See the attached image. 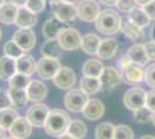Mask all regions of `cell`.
<instances>
[{
    "label": "cell",
    "instance_id": "obj_1",
    "mask_svg": "<svg viewBox=\"0 0 155 139\" xmlns=\"http://www.w3.org/2000/svg\"><path fill=\"white\" fill-rule=\"evenodd\" d=\"M70 115L63 109H52L48 115L44 124V130L49 136L59 137L67 131L70 125Z\"/></svg>",
    "mask_w": 155,
    "mask_h": 139
},
{
    "label": "cell",
    "instance_id": "obj_2",
    "mask_svg": "<svg viewBox=\"0 0 155 139\" xmlns=\"http://www.w3.org/2000/svg\"><path fill=\"white\" fill-rule=\"evenodd\" d=\"M95 26L100 33L104 35H114L120 30L122 18L114 9H104L98 14Z\"/></svg>",
    "mask_w": 155,
    "mask_h": 139
},
{
    "label": "cell",
    "instance_id": "obj_3",
    "mask_svg": "<svg viewBox=\"0 0 155 139\" xmlns=\"http://www.w3.org/2000/svg\"><path fill=\"white\" fill-rule=\"evenodd\" d=\"M117 65L119 67V70L122 71V78L126 84L136 85V84H139L143 80V77H145L143 66L131 61L127 58V56H125L118 60Z\"/></svg>",
    "mask_w": 155,
    "mask_h": 139
},
{
    "label": "cell",
    "instance_id": "obj_4",
    "mask_svg": "<svg viewBox=\"0 0 155 139\" xmlns=\"http://www.w3.org/2000/svg\"><path fill=\"white\" fill-rule=\"evenodd\" d=\"M88 100V95L81 88H71L64 96V104L72 113H82Z\"/></svg>",
    "mask_w": 155,
    "mask_h": 139
},
{
    "label": "cell",
    "instance_id": "obj_5",
    "mask_svg": "<svg viewBox=\"0 0 155 139\" xmlns=\"http://www.w3.org/2000/svg\"><path fill=\"white\" fill-rule=\"evenodd\" d=\"M81 35L74 28H64L57 36L60 46L66 51H75L81 45Z\"/></svg>",
    "mask_w": 155,
    "mask_h": 139
},
{
    "label": "cell",
    "instance_id": "obj_6",
    "mask_svg": "<svg viewBox=\"0 0 155 139\" xmlns=\"http://www.w3.org/2000/svg\"><path fill=\"white\" fill-rule=\"evenodd\" d=\"M100 12V4L96 0H80L78 2V18L84 22H95Z\"/></svg>",
    "mask_w": 155,
    "mask_h": 139
},
{
    "label": "cell",
    "instance_id": "obj_7",
    "mask_svg": "<svg viewBox=\"0 0 155 139\" xmlns=\"http://www.w3.org/2000/svg\"><path fill=\"white\" fill-rule=\"evenodd\" d=\"M50 5H51V11L54 18H57L63 23H70L78 18L77 7L72 4H67V2L58 0Z\"/></svg>",
    "mask_w": 155,
    "mask_h": 139
},
{
    "label": "cell",
    "instance_id": "obj_8",
    "mask_svg": "<svg viewBox=\"0 0 155 139\" xmlns=\"http://www.w3.org/2000/svg\"><path fill=\"white\" fill-rule=\"evenodd\" d=\"M124 106L131 111H136L146 104V92L141 87H134L126 91L123 96Z\"/></svg>",
    "mask_w": 155,
    "mask_h": 139
},
{
    "label": "cell",
    "instance_id": "obj_9",
    "mask_svg": "<svg viewBox=\"0 0 155 139\" xmlns=\"http://www.w3.org/2000/svg\"><path fill=\"white\" fill-rule=\"evenodd\" d=\"M60 63L56 58H50V57H42L37 61L36 66V72L39 75L41 79L51 80L54 78V75L60 68Z\"/></svg>",
    "mask_w": 155,
    "mask_h": 139
},
{
    "label": "cell",
    "instance_id": "obj_10",
    "mask_svg": "<svg viewBox=\"0 0 155 139\" xmlns=\"http://www.w3.org/2000/svg\"><path fill=\"white\" fill-rule=\"evenodd\" d=\"M50 113V108L43 103H36L31 106L27 111L26 117L29 123L35 127H42L45 124L48 115Z\"/></svg>",
    "mask_w": 155,
    "mask_h": 139
},
{
    "label": "cell",
    "instance_id": "obj_11",
    "mask_svg": "<svg viewBox=\"0 0 155 139\" xmlns=\"http://www.w3.org/2000/svg\"><path fill=\"white\" fill-rule=\"evenodd\" d=\"M53 85L59 89H71L77 82L75 72L68 66H63L53 78Z\"/></svg>",
    "mask_w": 155,
    "mask_h": 139
},
{
    "label": "cell",
    "instance_id": "obj_12",
    "mask_svg": "<svg viewBox=\"0 0 155 139\" xmlns=\"http://www.w3.org/2000/svg\"><path fill=\"white\" fill-rule=\"evenodd\" d=\"M14 42L25 51H30L36 45V35L30 28H20L13 35Z\"/></svg>",
    "mask_w": 155,
    "mask_h": 139
},
{
    "label": "cell",
    "instance_id": "obj_13",
    "mask_svg": "<svg viewBox=\"0 0 155 139\" xmlns=\"http://www.w3.org/2000/svg\"><path fill=\"white\" fill-rule=\"evenodd\" d=\"M100 81L103 91H109L118 86L122 81V74L114 66H105L100 75Z\"/></svg>",
    "mask_w": 155,
    "mask_h": 139
},
{
    "label": "cell",
    "instance_id": "obj_14",
    "mask_svg": "<svg viewBox=\"0 0 155 139\" xmlns=\"http://www.w3.org/2000/svg\"><path fill=\"white\" fill-rule=\"evenodd\" d=\"M105 113V107L103 102L97 99H91L88 100V102L86 103L82 115L89 121H97L100 119Z\"/></svg>",
    "mask_w": 155,
    "mask_h": 139
},
{
    "label": "cell",
    "instance_id": "obj_15",
    "mask_svg": "<svg viewBox=\"0 0 155 139\" xmlns=\"http://www.w3.org/2000/svg\"><path fill=\"white\" fill-rule=\"evenodd\" d=\"M27 95L28 99L31 102L38 103L42 100H44L48 95V87L41 80H31L29 86L27 87Z\"/></svg>",
    "mask_w": 155,
    "mask_h": 139
},
{
    "label": "cell",
    "instance_id": "obj_16",
    "mask_svg": "<svg viewBox=\"0 0 155 139\" xmlns=\"http://www.w3.org/2000/svg\"><path fill=\"white\" fill-rule=\"evenodd\" d=\"M32 132V125L29 123L27 117H19L9 127V133L12 137L18 139L28 138Z\"/></svg>",
    "mask_w": 155,
    "mask_h": 139
},
{
    "label": "cell",
    "instance_id": "obj_17",
    "mask_svg": "<svg viewBox=\"0 0 155 139\" xmlns=\"http://www.w3.org/2000/svg\"><path fill=\"white\" fill-rule=\"evenodd\" d=\"M117 50H118V42L115 38H104L100 43L96 55L100 59H111L115 57Z\"/></svg>",
    "mask_w": 155,
    "mask_h": 139
},
{
    "label": "cell",
    "instance_id": "obj_18",
    "mask_svg": "<svg viewBox=\"0 0 155 139\" xmlns=\"http://www.w3.org/2000/svg\"><path fill=\"white\" fill-rule=\"evenodd\" d=\"M64 23L61 21H59L57 18H50L43 23L42 27V34L46 40H51V38H57L58 34L64 29Z\"/></svg>",
    "mask_w": 155,
    "mask_h": 139
},
{
    "label": "cell",
    "instance_id": "obj_19",
    "mask_svg": "<svg viewBox=\"0 0 155 139\" xmlns=\"http://www.w3.org/2000/svg\"><path fill=\"white\" fill-rule=\"evenodd\" d=\"M37 23V15L26 7H19L15 25L20 28H31Z\"/></svg>",
    "mask_w": 155,
    "mask_h": 139
},
{
    "label": "cell",
    "instance_id": "obj_20",
    "mask_svg": "<svg viewBox=\"0 0 155 139\" xmlns=\"http://www.w3.org/2000/svg\"><path fill=\"white\" fill-rule=\"evenodd\" d=\"M16 72V59L6 55L0 57V79L2 81H8Z\"/></svg>",
    "mask_w": 155,
    "mask_h": 139
},
{
    "label": "cell",
    "instance_id": "obj_21",
    "mask_svg": "<svg viewBox=\"0 0 155 139\" xmlns=\"http://www.w3.org/2000/svg\"><path fill=\"white\" fill-rule=\"evenodd\" d=\"M126 56H127V58L131 61L137 63V64H139L141 66H145L149 61L148 57L146 55V51H145V45L141 44V43H136L134 45L131 46L127 50Z\"/></svg>",
    "mask_w": 155,
    "mask_h": 139
},
{
    "label": "cell",
    "instance_id": "obj_22",
    "mask_svg": "<svg viewBox=\"0 0 155 139\" xmlns=\"http://www.w3.org/2000/svg\"><path fill=\"white\" fill-rule=\"evenodd\" d=\"M41 52H42L43 57H50V58L59 59L61 56V52H63V48L60 46L57 38H51V40H46L42 44Z\"/></svg>",
    "mask_w": 155,
    "mask_h": 139
},
{
    "label": "cell",
    "instance_id": "obj_23",
    "mask_svg": "<svg viewBox=\"0 0 155 139\" xmlns=\"http://www.w3.org/2000/svg\"><path fill=\"white\" fill-rule=\"evenodd\" d=\"M120 30L123 31L125 36H127L130 40H132L133 42H142L145 40V35H143V31H142V28L138 27L130 20L122 22Z\"/></svg>",
    "mask_w": 155,
    "mask_h": 139
},
{
    "label": "cell",
    "instance_id": "obj_24",
    "mask_svg": "<svg viewBox=\"0 0 155 139\" xmlns=\"http://www.w3.org/2000/svg\"><path fill=\"white\" fill-rule=\"evenodd\" d=\"M36 66H37V63L30 55L23 53L21 57L16 59V71L19 73L31 75L36 71Z\"/></svg>",
    "mask_w": 155,
    "mask_h": 139
},
{
    "label": "cell",
    "instance_id": "obj_25",
    "mask_svg": "<svg viewBox=\"0 0 155 139\" xmlns=\"http://www.w3.org/2000/svg\"><path fill=\"white\" fill-rule=\"evenodd\" d=\"M19 7L12 2H5L0 7V22L4 25H15Z\"/></svg>",
    "mask_w": 155,
    "mask_h": 139
},
{
    "label": "cell",
    "instance_id": "obj_26",
    "mask_svg": "<svg viewBox=\"0 0 155 139\" xmlns=\"http://www.w3.org/2000/svg\"><path fill=\"white\" fill-rule=\"evenodd\" d=\"M101 41L102 40L97 36L96 34H87L81 38L80 48L87 55H96Z\"/></svg>",
    "mask_w": 155,
    "mask_h": 139
},
{
    "label": "cell",
    "instance_id": "obj_27",
    "mask_svg": "<svg viewBox=\"0 0 155 139\" xmlns=\"http://www.w3.org/2000/svg\"><path fill=\"white\" fill-rule=\"evenodd\" d=\"M80 88L84 91L87 95H94L102 89L100 78L94 77H86L84 75L80 80Z\"/></svg>",
    "mask_w": 155,
    "mask_h": 139
},
{
    "label": "cell",
    "instance_id": "obj_28",
    "mask_svg": "<svg viewBox=\"0 0 155 139\" xmlns=\"http://www.w3.org/2000/svg\"><path fill=\"white\" fill-rule=\"evenodd\" d=\"M7 94L11 99L12 106L16 107V108H23L29 101L26 89H18V88L9 87L7 89Z\"/></svg>",
    "mask_w": 155,
    "mask_h": 139
},
{
    "label": "cell",
    "instance_id": "obj_29",
    "mask_svg": "<svg viewBox=\"0 0 155 139\" xmlns=\"http://www.w3.org/2000/svg\"><path fill=\"white\" fill-rule=\"evenodd\" d=\"M20 117L19 113L13 108H4L0 109V126L4 130H9L14 122Z\"/></svg>",
    "mask_w": 155,
    "mask_h": 139
},
{
    "label": "cell",
    "instance_id": "obj_30",
    "mask_svg": "<svg viewBox=\"0 0 155 139\" xmlns=\"http://www.w3.org/2000/svg\"><path fill=\"white\" fill-rule=\"evenodd\" d=\"M103 64L97 59H88L86 60L82 65V73L86 77H94L100 78L101 73L103 71Z\"/></svg>",
    "mask_w": 155,
    "mask_h": 139
},
{
    "label": "cell",
    "instance_id": "obj_31",
    "mask_svg": "<svg viewBox=\"0 0 155 139\" xmlns=\"http://www.w3.org/2000/svg\"><path fill=\"white\" fill-rule=\"evenodd\" d=\"M66 132L68 134H71L72 137L77 139H84L86 137V134L88 132V129L87 125L84 124L82 121H79V119H73L70 122V125L67 127V131Z\"/></svg>",
    "mask_w": 155,
    "mask_h": 139
},
{
    "label": "cell",
    "instance_id": "obj_32",
    "mask_svg": "<svg viewBox=\"0 0 155 139\" xmlns=\"http://www.w3.org/2000/svg\"><path fill=\"white\" fill-rule=\"evenodd\" d=\"M129 20L131 22H133L134 25H137L138 27H140V28L147 27L150 22V19L146 14V12L142 8H138V7L133 8L129 13Z\"/></svg>",
    "mask_w": 155,
    "mask_h": 139
},
{
    "label": "cell",
    "instance_id": "obj_33",
    "mask_svg": "<svg viewBox=\"0 0 155 139\" xmlns=\"http://www.w3.org/2000/svg\"><path fill=\"white\" fill-rule=\"evenodd\" d=\"M115 125L109 122H103L98 124L95 129V138L96 139H114Z\"/></svg>",
    "mask_w": 155,
    "mask_h": 139
},
{
    "label": "cell",
    "instance_id": "obj_34",
    "mask_svg": "<svg viewBox=\"0 0 155 139\" xmlns=\"http://www.w3.org/2000/svg\"><path fill=\"white\" fill-rule=\"evenodd\" d=\"M31 82L30 75H27L23 73L16 72L11 79L8 80V85L12 88H18V89H27L29 84Z\"/></svg>",
    "mask_w": 155,
    "mask_h": 139
},
{
    "label": "cell",
    "instance_id": "obj_35",
    "mask_svg": "<svg viewBox=\"0 0 155 139\" xmlns=\"http://www.w3.org/2000/svg\"><path fill=\"white\" fill-rule=\"evenodd\" d=\"M4 52L8 57H11L13 59H18L19 57H21L25 53V51L14 42V40H11L5 43V45H4Z\"/></svg>",
    "mask_w": 155,
    "mask_h": 139
},
{
    "label": "cell",
    "instance_id": "obj_36",
    "mask_svg": "<svg viewBox=\"0 0 155 139\" xmlns=\"http://www.w3.org/2000/svg\"><path fill=\"white\" fill-rule=\"evenodd\" d=\"M152 118H153V113L146 106L133 111V119H134V122L139 123V124L148 123L152 121Z\"/></svg>",
    "mask_w": 155,
    "mask_h": 139
},
{
    "label": "cell",
    "instance_id": "obj_37",
    "mask_svg": "<svg viewBox=\"0 0 155 139\" xmlns=\"http://www.w3.org/2000/svg\"><path fill=\"white\" fill-rule=\"evenodd\" d=\"M133 137H134V133L130 126L125 124H119L115 126L114 139H133Z\"/></svg>",
    "mask_w": 155,
    "mask_h": 139
},
{
    "label": "cell",
    "instance_id": "obj_38",
    "mask_svg": "<svg viewBox=\"0 0 155 139\" xmlns=\"http://www.w3.org/2000/svg\"><path fill=\"white\" fill-rule=\"evenodd\" d=\"M46 6L45 0H28L26 4V8H28L30 12L35 14L42 13Z\"/></svg>",
    "mask_w": 155,
    "mask_h": 139
},
{
    "label": "cell",
    "instance_id": "obj_39",
    "mask_svg": "<svg viewBox=\"0 0 155 139\" xmlns=\"http://www.w3.org/2000/svg\"><path fill=\"white\" fill-rule=\"evenodd\" d=\"M143 80L149 87L155 89V63H153V64H150V65L146 67Z\"/></svg>",
    "mask_w": 155,
    "mask_h": 139
},
{
    "label": "cell",
    "instance_id": "obj_40",
    "mask_svg": "<svg viewBox=\"0 0 155 139\" xmlns=\"http://www.w3.org/2000/svg\"><path fill=\"white\" fill-rule=\"evenodd\" d=\"M136 0H118L116 4V7L123 13H130L133 8L137 7Z\"/></svg>",
    "mask_w": 155,
    "mask_h": 139
},
{
    "label": "cell",
    "instance_id": "obj_41",
    "mask_svg": "<svg viewBox=\"0 0 155 139\" xmlns=\"http://www.w3.org/2000/svg\"><path fill=\"white\" fill-rule=\"evenodd\" d=\"M145 106L147 107L152 113H155V89H152L148 93H146V104Z\"/></svg>",
    "mask_w": 155,
    "mask_h": 139
},
{
    "label": "cell",
    "instance_id": "obj_42",
    "mask_svg": "<svg viewBox=\"0 0 155 139\" xmlns=\"http://www.w3.org/2000/svg\"><path fill=\"white\" fill-rule=\"evenodd\" d=\"M11 106H12V102H11V99L7 94V91L0 89V109L9 108Z\"/></svg>",
    "mask_w": 155,
    "mask_h": 139
},
{
    "label": "cell",
    "instance_id": "obj_43",
    "mask_svg": "<svg viewBox=\"0 0 155 139\" xmlns=\"http://www.w3.org/2000/svg\"><path fill=\"white\" fill-rule=\"evenodd\" d=\"M145 45V51H146V55L148 57L149 60H155V42L152 41V42H147Z\"/></svg>",
    "mask_w": 155,
    "mask_h": 139
},
{
    "label": "cell",
    "instance_id": "obj_44",
    "mask_svg": "<svg viewBox=\"0 0 155 139\" xmlns=\"http://www.w3.org/2000/svg\"><path fill=\"white\" fill-rule=\"evenodd\" d=\"M142 9L146 12V14L148 15L150 20H155V0L146 4L145 6H142Z\"/></svg>",
    "mask_w": 155,
    "mask_h": 139
},
{
    "label": "cell",
    "instance_id": "obj_45",
    "mask_svg": "<svg viewBox=\"0 0 155 139\" xmlns=\"http://www.w3.org/2000/svg\"><path fill=\"white\" fill-rule=\"evenodd\" d=\"M118 0H100V2L105 6H116Z\"/></svg>",
    "mask_w": 155,
    "mask_h": 139
},
{
    "label": "cell",
    "instance_id": "obj_46",
    "mask_svg": "<svg viewBox=\"0 0 155 139\" xmlns=\"http://www.w3.org/2000/svg\"><path fill=\"white\" fill-rule=\"evenodd\" d=\"M27 1H28V0H11V2L14 4V5H16L18 7H25L27 4Z\"/></svg>",
    "mask_w": 155,
    "mask_h": 139
},
{
    "label": "cell",
    "instance_id": "obj_47",
    "mask_svg": "<svg viewBox=\"0 0 155 139\" xmlns=\"http://www.w3.org/2000/svg\"><path fill=\"white\" fill-rule=\"evenodd\" d=\"M58 139H77L74 138V137H72L71 134H68L67 132H65L64 134H61V136H59Z\"/></svg>",
    "mask_w": 155,
    "mask_h": 139
},
{
    "label": "cell",
    "instance_id": "obj_48",
    "mask_svg": "<svg viewBox=\"0 0 155 139\" xmlns=\"http://www.w3.org/2000/svg\"><path fill=\"white\" fill-rule=\"evenodd\" d=\"M137 4L138 5H140V6H145L146 4H148V2H150V1H153V0H136Z\"/></svg>",
    "mask_w": 155,
    "mask_h": 139
},
{
    "label": "cell",
    "instance_id": "obj_49",
    "mask_svg": "<svg viewBox=\"0 0 155 139\" xmlns=\"http://www.w3.org/2000/svg\"><path fill=\"white\" fill-rule=\"evenodd\" d=\"M150 36H152V40L155 42V23L152 27V30H150Z\"/></svg>",
    "mask_w": 155,
    "mask_h": 139
},
{
    "label": "cell",
    "instance_id": "obj_50",
    "mask_svg": "<svg viewBox=\"0 0 155 139\" xmlns=\"http://www.w3.org/2000/svg\"><path fill=\"white\" fill-rule=\"evenodd\" d=\"M60 1H64L67 4H72V5H75L77 2H79V0H60Z\"/></svg>",
    "mask_w": 155,
    "mask_h": 139
},
{
    "label": "cell",
    "instance_id": "obj_51",
    "mask_svg": "<svg viewBox=\"0 0 155 139\" xmlns=\"http://www.w3.org/2000/svg\"><path fill=\"white\" fill-rule=\"evenodd\" d=\"M140 139H155L154 136H150V134H146V136H142Z\"/></svg>",
    "mask_w": 155,
    "mask_h": 139
},
{
    "label": "cell",
    "instance_id": "obj_52",
    "mask_svg": "<svg viewBox=\"0 0 155 139\" xmlns=\"http://www.w3.org/2000/svg\"><path fill=\"white\" fill-rule=\"evenodd\" d=\"M0 139H4V129L0 126Z\"/></svg>",
    "mask_w": 155,
    "mask_h": 139
},
{
    "label": "cell",
    "instance_id": "obj_53",
    "mask_svg": "<svg viewBox=\"0 0 155 139\" xmlns=\"http://www.w3.org/2000/svg\"><path fill=\"white\" fill-rule=\"evenodd\" d=\"M152 122H153V124L155 126V113H153V118H152Z\"/></svg>",
    "mask_w": 155,
    "mask_h": 139
},
{
    "label": "cell",
    "instance_id": "obj_54",
    "mask_svg": "<svg viewBox=\"0 0 155 139\" xmlns=\"http://www.w3.org/2000/svg\"><path fill=\"white\" fill-rule=\"evenodd\" d=\"M46 2H49V4H52V2H54V1H58V0H45Z\"/></svg>",
    "mask_w": 155,
    "mask_h": 139
},
{
    "label": "cell",
    "instance_id": "obj_55",
    "mask_svg": "<svg viewBox=\"0 0 155 139\" xmlns=\"http://www.w3.org/2000/svg\"><path fill=\"white\" fill-rule=\"evenodd\" d=\"M5 1H6V0H0V7L2 6L4 4H5Z\"/></svg>",
    "mask_w": 155,
    "mask_h": 139
},
{
    "label": "cell",
    "instance_id": "obj_56",
    "mask_svg": "<svg viewBox=\"0 0 155 139\" xmlns=\"http://www.w3.org/2000/svg\"><path fill=\"white\" fill-rule=\"evenodd\" d=\"M2 38V31H1V29H0V41Z\"/></svg>",
    "mask_w": 155,
    "mask_h": 139
},
{
    "label": "cell",
    "instance_id": "obj_57",
    "mask_svg": "<svg viewBox=\"0 0 155 139\" xmlns=\"http://www.w3.org/2000/svg\"><path fill=\"white\" fill-rule=\"evenodd\" d=\"M5 139H18V138H15V137H8V138H5Z\"/></svg>",
    "mask_w": 155,
    "mask_h": 139
}]
</instances>
